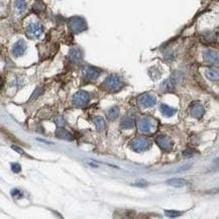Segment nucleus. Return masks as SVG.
<instances>
[{"instance_id": "obj_16", "label": "nucleus", "mask_w": 219, "mask_h": 219, "mask_svg": "<svg viewBox=\"0 0 219 219\" xmlns=\"http://www.w3.org/2000/svg\"><path fill=\"white\" fill-rule=\"evenodd\" d=\"M168 184L176 188H182L187 185V181L182 179V178H173V179H170L168 181Z\"/></svg>"}, {"instance_id": "obj_14", "label": "nucleus", "mask_w": 219, "mask_h": 219, "mask_svg": "<svg viewBox=\"0 0 219 219\" xmlns=\"http://www.w3.org/2000/svg\"><path fill=\"white\" fill-rule=\"evenodd\" d=\"M160 109H161V112H162L165 116H167V117H172L173 115H175L176 112H177L176 108H173V107L169 106L167 104H161Z\"/></svg>"}, {"instance_id": "obj_3", "label": "nucleus", "mask_w": 219, "mask_h": 219, "mask_svg": "<svg viewBox=\"0 0 219 219\" xmlns=\"http://www.w3.org/2000/svg\"><path fill=\"white\" fill-rule=\"evenodd\" d=\"M156 125H158V123H156L155 119L147 116L140 118L137 121L138 129L142 132H143V133H150V132L155 131L156 128Z\"/></svg>"}, {"instance_id": "obj_24", "label": "nucleus", "mask_w": 219, "mask_h": 219, "mask_svg": "<svg viewBox=\"0 0 219 219\" xmlns=\"http://www.w3.org/2000/svg\"><path fill=\"white\" fill-rule=\"evenodd\" d=\"M11 170L13 171L14 173H16V174H17V173H19L20 171H21V167L19 166L18 164H12L11 165Z\"/></svg>"}, {"instance_id": "obj_10", "label": "nucleus", "mask_w": 219, "mask_h": 219, "mask_svg": "<svg viewBox=\"0 0 219 219\" xmlns=\"http://www.w3.org/2000/svg\"><path fill=\"white\" fill-rule=\"evenodd\" d=\"M26 51V44L23 40H17L13 47L11 49V53L14 57H20L22 56L24 53Z\"/></svg>"}, {"instance_id": "obj_15", "label": "nucleus", "mask_w": 219, "mask_h": 219, "mask_svg": "<svg viewBox=\"0 0 219 219\" xmlns=\"http://www.w3.org/2000/svg\"><path fill=\"white\" fill-rule=\"evenodd\" d=\"M206 77L211 81H218L219 80V69L217 68H210L206 70L205 72Z\"/></svg>"}, {"instance_id": "obj_17", "label": "nucleus", "mask_w": 219, "mask_h": 219, "mask_svg": "<svg viewBox=\"0 0 219 219\" xmlns=\"http://www.w3.org/2000/svg\"><path fill=\"white\" fill-rule=\"evenodd\" d=\"M57 136L62 139H67V140H73V136L68 130H66L63 127H60L57 130Z\"/></svg>"}, {"instance_id": "obj_18", "label": "nucleus", "mask_w": 219, "mask_h": 219, "mask_svg": "<svg viewBox=\"0 0 219 219\" xmlns=\"http://www.w3.org/2000/svg\"><path fill=\"white\" fill-rule=\"evenodd\" d=\"M14 6L15 9L17 10L19 13H23L26 10L27 4L26 0H14Z\"/></svg>"}, {"instance_id": "obj_9", "label": "nucleus", "mask_w": 219, "mask_h": 219, "mask_svg": "<svg viewBox=\"0 0 219 219\" xmlns=\"http://www.w3.org/2000/svg\"><path fill=\"white\" fill-rule=\"evenodd\" d=\"M100 73H101L100 70L95 67H92V66H86L83 69V75L85 77V79L90 81L96 80L100 76Z\"/></svg>"}, {"instance_id": "obj_2", "label": "nucleus", "mask_w": 219, "mask_h": 219, "mask_svg": "<svg viewBox=\"0 0 219 219\" xmlns=\"http://www.w3.org/2000/svg\"><path fill=\"white\" fill-rule=\"evenodd\" d=\"M68 26L70 30L74 34H80V32L87 30V23L84 20V18L80 16H74L69 20Z\"/></svg>"}, {"instance_id": "obj_22", "label": "nucleus", "mask_w": 219, "mask_h": 219, "mask_svg": "<svg viewBox=\"0 0 219 219\" xmlns=\"http://www.w3.org/2000/svg\"><path fill=\"white\" fill-rule=\"evenodd\" d=\"M165 214L168 216V217H178L181 215V212L180 211H177V210H165Z\"/></svg>"}, {"instance_id": "obj_25", "label": "nucleus", "mask_w": 219, "mask_h": 219, "mask_svg": "<svg viewBox=\"0 0 219 219\" xmlns=\"http://www.w3.org/2000/svg\"><path fill=\"white\" fill-rule=\"evenodd\" d=\"M58 119H59V120H57V123H58V125H59V126H62V125H63V124H64V123H65V120H64V118H63V117H59V118H58Z\"/></svg>"}, {"instance_id": "obj_20", "label": "nucleus", "mask_w": 219, "mask_h": 219, "mask_svg": "<svg viewBox=\"0 0 219 219\" xmlns=\"http://www.w3.org/2000/svg\"><path fill=\"white\" fill-rule=\"evenodd\" d=\"M134 124H135V122L131 117H124L121 121V126L123 128H126V129L132 128V127L134 126Z\"/></svg>"}, {"instance_id": "obj_5", "label": "nucleus", "mask_w": 219, "mask_h": 219, "mask_svg": "<svg viewBox=\"0 0 219 219\" xmlns=\"http://www.w3.org/2000/svg\"><path fill=\"white\" fill-rule=\"evenodd\" d=\"M26 35L30 39H38L44 32V26L40 22H30L26 27Z\"/></svg>"}, {"instance_id": "obj_23", "label": "nucleus", "mask_w": 219, "mask_h": 219, "mask_svg": "<svg viewBox=\"0 0 219 219\" xmlns=\"http://www.w3.org/2000/svg\"><path fill=\"white\" fill-rule=\"evenodd\" d=\"M11 195L13 196L14 198H16V199H18V198H20L22 196V193H21V191H19V190L14 189L13 191H11Z\"/></svg>"}, {"instance_id": "obj_11", "label": "nucleus", "mask_w": 219, "mask_h": 219, "mask_svg": "<svg viewBox=\"0 0 219 219\" xmlns=\"http://www.w3.org/2000/svg\"><path fill=\"white\" fill-rule=\"evenodd\" d=\"M190 112H191V115L193 117L199 119L204 115L205 109L202 104H200V103H198V102H195L191 105V107H190Z\"/></svg>"}, {"instance_id": "obj_6", "label": "nucleus", "mask_w": 219, "mask_h": 219, "mask_svg": "<svg viewBox=\"0 0 219 219\" xmlns=\"http://www.w3.org/2000/svg\"><path fill=\"white\" fill-rule=\"evenodd\" d=\"M73 104L78 107H83L90 101V94L86 91H78L72 97Z\"/></svg>"}, {"instance_id": "obj_7", "label": "nucleus", "mask_w": 219, "mask_h": 219, "mask_svg": "<svg viewBox=\"0 0 219 219\" xmlns=\"http://www.w3.org/2000/svg\"><path fill=\"white\" fill-rule=\"evenodd\" d=\"M137 101L138 104L142 107L150 108V107H152L156 103V98L151 94H142L138 97Z\"/></svg>"}, {"instance_id": "obj_19", "label": "nucleus", "mask_w": 219, "mask_h": 219, "mask_svg": "<svg viewBox=\"0 0 219 219\" xmlns=\"http://www.w3.org/2000/svg\"><path fill=\"white\" fill-rule=\"evenodd\" d=\"M119 115V108L117 106H113L108 110L107 112V116L110 119V120H115Z\"/></svg>"}, {"instance_id": "obj_8", "label": "nucleus", "mask_w": 219, "mask_h": 219, "mask_svg": "<svg viewBox=\"0 0 219 219\" xmlns=\"http://www.w3.org/2000/svg\"><path fill=\"white\" fill-rule=\"evenodd\" d=\"M156 144H158L163 151H170L173 148V146H174L172 139L169 137V136L164 135V134L159 135L158 137H156Z\"/></svg>"}, {"instance_id": "obj_13", "label": "nucleus", "mask_w": 219, "mask_h": 219, "mask_svg": "<svg viewBox=\"0 0 219 219\" xmlns=\"http://www.w3.org/2000/svg\"><path fill=\"white\" fill-rule=\"evenodd\" d=\"M69 59L72 63H80L83 59V53L80 49L72 48L69 51Z\"/></svg>"}, {"instance_id": "obj_1", "label": "nucleus", "mask_w": 219, "mask_h": 219, "mask_svg": "<svg viewBox=\"0 0 219 219\" xmlns=\"http://www.w3.org/2000/svg\"><path fill=\"white\" fill-rule=\"evenodd\" d=\"M123 87L121 78L117 75H110L103 82V88L111 93H115Z\"/></svg>"}, {"instance_id": "obj_12", "label": "nucleus", "mask_w": 219, "mask_h": 219, "mask_svg": "<svg viewBox=\"0 0 219 219\" xmlns=\"http://www.w3.org/2000/svg\"><path fill=\"white\" fill-rule=\"evenodd\" d=\"M204 61L208 64H217L219 63V55L218 53L213 49H207L203 54Z\"/></svg>"}, {"instance_id": "obj_21", "label": "nucleus", "mask_w": 219, "mask_h": 219, "mask_svg": "<svg viewBox=\"0 0 219 219\" xmlns=\"http://www.w3.org/2000/svg\"><path fill=\"white\" fill-rule=\"evenodd\" d=\"M94 124L96 126L97 130L99 131H101L105 128V121H104V119L100 116H97L94 118Z\"/></svg>"}, {"instance_id": "obj_4", "label": "nucleus", "mask_w": 219, "mask_h": 219, "mask_svg": "<svg viewBox=\"0 0 219 219\" xmlns=\"http://www.w3.org/2000/svg\"><path fill=\"white\" fill-rule=\"evenodd\" d=\"M151 139H148L147 137H142V136L132 139V142H130V147L135 151H147L151 147Z\"/></svg>"}]
</instances>
